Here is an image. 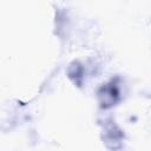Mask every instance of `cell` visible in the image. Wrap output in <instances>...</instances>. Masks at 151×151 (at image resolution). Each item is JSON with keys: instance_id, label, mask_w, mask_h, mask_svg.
Here are the masks:
<instances>
[{"instance_id": "6da1fadb", "label": "cell", "mask_w": 151, "mask_h": 151, "mask_svg": "<svg viewBox=\"0 0 151 151\" xmlns=\"http://www.w3.org/2000/svg\"><path fill=\"white\" fill-rule=\"evenodd\" d=\"M100 105L101 107H110L114 105L119 99V87L116 81H110L109 84H105L101 86V88L98 92Z\"/></svg>"}]
</instances>
